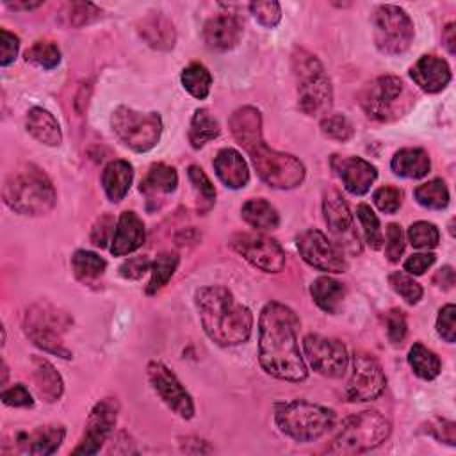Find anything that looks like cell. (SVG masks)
Masks as SVG:
<instances>
[{
    "label": "cell",
    "instance_id": "obj_1",
    "mask_svg": "<svg viewBox=\"0 0 456 456\" xmlns=\"http://www.w3.org/2000/svg\"><path fill=\"white\" fill-rule=\"evenodd\" d=\"M299 319L283 303H267L258 319V362L262 369L285 381H303L308 376L297 346Z\"/></svg>",
    "mask_w": 456,
    "mask_h": 456
},
{
    "label": "cell",
    "instance_id": "obj_2",
    "mask_svg": "<svg viewBox=\"0 0 456 456\" xmlns=\"http://www.w3.org/2000/svg\"><path fill=\"white\" fill-rule=\"evenodd\" d=\"M233 139L246 150L256 175L273 189H294L305 180V166L294 155L269 148L262 137L260 110L244 105L230 116Z\"/></svg>",
    "mask_w": 456,
    "mask_h": 456
},
{
    "label": "cell",
    "instance_id": "obj_3",
    "mask_svg": "<svg viewBox=\"0 0 456 456\" xmlns=\"http://www.w3.org/2000/svg\"><path fill=\"white\" fill-rule=\"evenodd\" d=\"M196 308L205 333L217 346H239L249 338L253 314L228 289L219 285L200 289L196 292Z\"/></svg>",
    "mask_w": 456,
    "mask_h": 456
},
{
    "label": "cell",
    "instance_id": "obj_4",
    "mask_svg": "<svg viewBox=\"0 0 456 456\" xmlns=\"http://www.w3.org/2000/svg\"><path fill=\"white\" fill-rule=\"evenodd\" d=\"M57 194L50 178L34 164L12 173L4 185L5 205L21 216H43L55 205Z\"/></svg>",
    "mask_w": 456,
    "mask_h": 456
},
{
    "label": "cell",
    "instance_id": "obj_5",
    "mask_svg": "<svg viewBox=\"0 0 456 456\" xmlns=\"http://www.w3.org/2000/svg\"><path fill=\"white\" fill-rule=\"evenodd\" d=\"M274 420L281 433L296 442H314L326 435L337 420L331 408L296 399L281 403L274 410Z\"/></svg>",
    "mask_w": 456,
    "mask_h": 456
},
{
    "label": "cell",
    "instance_id": "obj_6",
    "mask_svg": "<svg viewBox=\"0 0 456 456\" xmlns=\"http://www.w3.org/2000/svg\"><path fill=\"white\" fill-rule=\"evenodd\" d=\"M292 69L297 78L299 109L308 116L326 114L333 103V87L321 61L305 48H296Z\"/></svg>",
    "mask_w": 456,
    "mask_h": 456
},
{
    "label": "cell",
    "instance_id": "obj_7",
    "mask_svg": "<svg viewBox=\"0 0 456 456\" xmlns=\"http://www.w3.org/2000/svg\"><path fill=\"white\" fill-rule=\"evenodd\" d=\"M392 426L379 411L367 410L347 417L331 444L330 454H360L381 445L390 436Z\"/></svg>",
    "mask_w": 456,
    "mask_h": 456
},
{
    "label": "cell",
    "instance_id": "obj_8",
    "mask_svg": "<svg viewBox=\"0 0 456 456\" xmlns=\"http://www.w3.org/2000/svg\"><path fill=\"white\" fill-rule=\"evenodd\" d=\"M71 315L50 303H34L23 317L25 335L43 351L61 358H71V351L64 346L62 335L71 328Z\"/></svg>",
    "mask_w": 456,
    "mask_h": 456
},
{
    "label": "cell",
    "instance_id": "obj_9",
    "mask_svg": "<svg viewBox=\"0 0 456 456\" xmlns=\"http://www.w3.org/2000/svg\"><path fill=\"white\" fill-rule=\"evenodd\" d=\"M413 103L406 84L394 75H383L372 80L360 94L363 112L376 121H394L401 118Z\"/></svg>",
    "mask_w": 456,
    "mask_h": 456
},
{
    "label": "cell",
    "instance_id": "obj_10",
    "mask_svg": "<svg viewBox=\"0 0 456 456\" xmlns=\"http://www.w3.org/2000/svg\"><path fill=\"white\" fill-rule=\"evenodd\" d=\"M110 126L116 137L137 153L157 146L162 134L159 112H139L130 107H118L110 116Z\"/></svg>",
    "mask_w": 456,
    "mask_h": 456
},
{
    "label": "cell",
    "instance_id": "obj_11",
    "mask_svg": "<svg viewBox=\"0 0 456 456\" xmlns=\"http://www.w3.org/2000/svg\"><path fill=\"white\" fill-rule=\"evenodd\" d=\"M372 27L374 43L385 55L404 53L413 41V21L399 5H379L372 16Z\"/></svg>",
    "mask_w": 456,
    "mask_h": 456
},
{
    "label": "cell",
    "instance_id": "obj_12",
    "mask_svg": "<svg viewBox=\"0 0 456 456\" xmlns=\"http://www.w3.org/2000/svg\"><path fill=\"white\" fill-rule=\"evenodd\" d=\"M230 246L264 273H280L285 267L283 248L264 233H237L230 239Z\"/></svg>",
    "mask_w": 456,
    "mask_h": 456
},
{
    "label": "cell",
    "instance_id": "obj_13",
    "mask_svg": "<svg viewBox=\"0 0 456 456\" xmlns=\"http://www.w3.org/2000/svg\"><path fill=\"white\" fill-rule=\"evenodd\" d=\"M303 351L310 367L321 376L340 378L346 374L349 356L340 340L310 333L303 338Z\"/></svg>",
    "mask_w": 456,
    "mask_h": 456
},
{
    "label": "cell",
    "instance_id": "obj_14",
    "mask_svg": "<svg viewBox=\"0 0 456 456\" xmlns=\"http://www.w3.org/2000/svg\"><path fill=\"white\" fill-rule=\"evenodd\" d=\"M387 378L379 362L363 351L353 354V370L346 385L347 401H372L385 390Z\"/></svg>",
    "mask_w": 456,
    "mask_h": 456
},
{
    "label": "cell",
    "instance_id": "obj_15",
    "mask_svg": "<svg viewBox=\"0 0 456 456\" xmlns=\"http://www.w3.org/2000/svg\"><path fill=\"white\" fill-rule=\"evenodd\" d=\"M296 246L301 258L319 271L344 273L347 269L340 246L333 244L322 232L315 228L301 232L296 239Z\"/></svg>",
    "mask_w": 456,
    "mask_h": 456
},
{
    "label": "cell",
    "instance_id": "obj_16",
    "mask_svg": "<svg viewBox=\"0 0 456 456\" xmlns=\"http://www.w3.org/2000/svg\"><path fill=\"white\" fill-rule=\"evenodd\" d=\"M146 370L151 388L166 403V406L182 419H192L194 403L175 372H171V369L160 362H150Z\"/></svg>",
    "mask_w": 456,
    "mask_h": 456
},
{
    "label": "cell",
    "instance_id": "obj_17",
    "mask_svg": "<svg viewBox=\"0 0 456 456\" xmlns=\"http://www.w3.org/2000/svg\"><path fill=\"white\" fill-rule=\"evenodd\" d=\"M118 401L114 397H105L98 401L86 422L84 435L78 442V445L71 451L73 454H96L103 442L112 433L116 420H118Z\"/></svg>",
    "mask_w": 456,
    "mask_h": 456
},
{
    "label": "cell",
    "instance_id": "obj_18",
    "mask_svg": "<svg viewBox=\"0 0 456 456\" xmlns=\"http://www.w3.org/2000/svg\"><path fill=\"white\" fill-rule=\"evenodd\" d=\"M331 167L342 180L347 192L354 196L365 194L374 180L378 178V169L360 157H331Z\"/></svg>",
    "mask_w": 456,
    "mask_h": 456
},
{
    "label": "cell",
    "instance_id": "obj_19",
    "mask_svg": "<svg viewBox=\"0 0 456 456\" xmlns=\"http://www.w3.org/2000/svg\"><path fill=\"white\" fill-rule=\"evenodd\" d=\"M146 239V230L142 219L132 212L125 210L116 223L114 235L110 240V253L114 256H123L128 255L135 249H139L144 244Z\"/></svg>",
    "mask_w": 456,
    "mask_h": 456
},
{
    "label": "cell",
    "instance_id": "obj_20",
    "mask_svg": "<svg viewBox=\"0 0 456 456\" xmlns=\"http://www.w3.org/2000/svg\"><path fill=\"white\" fill-rule=\"evenodd\" d=\"M410 77L424 93H440L451 82V68L442 57L422 55L411 66Z\"/></svg>",
    "mask_w": 456,
    "mask_h": 456
},
{
    "label": "cell",
    "instance_id": "obj_21",
    "mask_svg": "<svg viewBox=\"0 0 456 456\" xmlns=\"http://www.w3.org/2000/svg\"><path fill=\"white\" fill-rule=\"evenodd\" d=\"M242 36L240 21L232 14H219L210 18L203 27V41L210 50L226 52L237 46Z\"/></svg>",
    "mask_w": 456,
    "mask_h": 456
},
{
    "label": "cell",
    "instance_id": "obj_22",
    "mask_svg": "<svg viewBox=\"0 0 456 456\" xmlns=\"http://www.w3.org/2000/svg\"><path fill=\"white\" fill-rule=\"evenodd\" d=\"M322 214H324V221L328 224V230L335 237H342V239L349 237V240L353 244L358 242V239L353 232V217H351L349 207H347V203L344 201V198L338 191L330 189V191L324 192Z\"/></svg>",
    "mask_w": 456,
    "mask_h": 456
},
{
    "label": "cell",
    "instance_id": "obj_23",
    "mask_svg": "<svg viewBox=\"0 0 456 456\" xmlns=\"http://www.w3.org/2000/svg\"><path fill=\"white\" fill-rule=\"evenodd\" d=\"M64 435H66L64 426L48 424V426H39L30 433H18L16 444L23 452L46 456V454H53L61 447Z\"/></svg>",
    "mask_w": 456,
    "mask_h": 456
},
{
    "label": "cell",
    "instance_id": "obj_24",
    "mask_svg": "<svg viewBox=\"0 0 456 456\" xmlns=\"http://www.w3.org/2000/svg\"><path fill=\"white\" fill-rule=\"evenodd\" d=\"M214 171L228 189H242L249 182V169L242 155L233 148H223L214 159Z\"/></svg>",
    "mask_w": 456,
    "mask_h": 456
},
{
    "label": "cell",
    "instance_id": "obj_25",
    "mask_svg": "<svg viewBox=\"0 0 456 456\" xmlns=\"http://www.w3.org/2000/svg\"><path fill=\"white\" fill-rule=\"evenodd\" d=\"M137 30L144 43L155 50H171L176 43L175 25L162 12H151L144 16L139 21Z\"/></svg>",
    "mask_w": 456,
    "mask_h": 456
},
{
    "label": "cell",
    "instance_id": "obj_26",
    "mask_svg": "<svg viewBox=\"0 0 456 456\" xmlns=\"http://www.w3.org/2000/svg\"><path fill=\"white\" fill-rule=\"evenodd\" d=\"M32 383L37 395L45 403L59 401L64 390L61 374L55 370V367L48 360L41 356L32 358Z\"/></svg>",
    "mask_w": 456,
    "mask_h": 456
},
{
    "label": "cell",
    "instance_id": "obj_27",
    "mask_svg": "<svg viewBox=\"0 0 456 456\" xmlns=\"http://www.w3.org/2000/svg\"><path fill=\"white\" fill-rule=\"evenodd\" d=\"M132 178H134V169L128 160L118 159L109 162L102 171V185L107 198L114 203L121 201L132 185Z\"/></svg>",
    "mask_w": 456,
    "mask_h": 456
},
{
    "label": "cell",
    "instance_id": "obj_28",
    "mask_svg": "<svg viewBox=\"0 0 456 456\" xmlns=\"http://www.w3.org/2000/svg\"><path fill=\"white\" fill-rule=\"evenodd\" d=\"M27 132L39 142L46 146H59L62 142L61 126L52 112L41 107H34L27 112L25 119Z\"/></svg>",
    "mask_w": 456,
    "mask_h": 456
},
{
    "label": "cell",
    "instance_id": "obj_29",
    "mask_svg": "<svg viewBox=\"0 0 456 456\" xmlns=\"http://www.w3.org/2000/svg\"><path fill=\"white\" fill-rule=\"evenodd\" d=\"M390 167L403 178H422L431 169L429 155L422 148H401L394 153Z\"/></svg>",
    "mask_w": 456,
    "mask_h": 456
},
{
    "label": "cell",
    "instance_id": "obj_30",
    "mask_svg": "<svg viewBox=\"0 0 456 456\" xmlns=\"http://www.w3.org/2000/svg\"><path fill=\"white\" fill-rule=\"evenodd\" d=\"M178 185V175L175 167L166 166V164H153L144 178L141 180L139 191L150 200H159L164 194H171Z\"/></svg>",
    "mask_w": 456,
    "mask_h": 456
},
{
    "label": "cell",
    "instance_id": "obj_31",
    "mask_svg": "<svg viewBox=\"0 0 456 456\" xmlns=\"http://www.w3.org/2000/svg\"><path fill=\"white\" fill-rule=\"evenodd\" d=\"M310 294L315 305L326 314H337L342 306L346 289L344 285L331 276H319L310 285Z\"/></svg>",
    "mask_w": 456,
    "mask_h": 456
},
{
    "label": "cell",
    "instance_id": "obj_32",
    "mask_svg": "<svg viewBox=\"0 0 456 456\" xmlns=\"http://www.w3.org/2000/svg\"><path fill=\"white\" fill-rule=\"evenodd\" d=\"M240 216L255 230H274L280 224L278 210L264 198L248 200L240 208Z\"/></svg>",
    "mask_w": 456,
    "mask_h": 456
},
{
    "label": "cell",
    "instance_id": "obj_33",
    "mask_svg": "<svg viewBox=\"0 0 456 456\" xmlns=\"http://www.w3.org/2000/svg\"><path fill=\"white\" fill-rule=\"evenodd\" d=\"M71 267H73V274L77 276V280H80L86 285H91L103 276V273L107 269V262L93 251L78 249L71 256Z\"/></svg>",
    "mask_w": 456,
    "mask_h": 456
},
{
    "label": "cell",
    "instance_id": "obj_34",
    "mask_svg": "<svg viewBox=\"0 0 456 456\" xmlns=\"http://www.w3.org/2000/svg\"><path fill=\"white\" fill-rule=\"evenodd\" d=\"M221 128L217 119L207 110V109H198L191 119L189 126V142L192 148H201L208 141L216 139L219 135Z\"/></svg>",
    "mask_w": 456,
    "mask_h": 456
},
{
    "label": "cell",
    "instance_id": "obj_35",
    "mask_svg": "<svg viewBox=\"0 0 456 456\" xmlns=\"http://www.w3.org/2000/svg\"><path fill=\"white\" fill-rule=\"evenodd\" d=\"M408 363L419 378L428 379V381L435 379L442 369L440 358L420 342H415L411 346V349L408 353Z\"/></svg>",
    "mask_w": 456,
    "mask_h": 456
},
{
    "label": "cell",
    "instance_id": "obj_36",
    "mask_svg": "<svg viewBox=\"0 0 456 456\" xmlns=\"http://www.w3.org/2000/svg\"><path fill=\"white\" fill-rule=\"evenodd\" d=\"M180 80L185 91L198 100L207 98L210 93L212 75L201 62H191L189 66H185L180 75Z\"/></svg>",
    "mask_w": 456,
    "mask_h": 456
},
{
    "label": "cell",
    "instance_id": "obj_37",
    "mask_svg": "<svg viewBox=\"0 0 456 456\" xmlns=\"http://www.w3.org/2000/svg\"><path fill=\"white\" fill-rule=\"evenodd\" d=\"M413 196L419 205L431 210H442L449 205V191L444 180L435 178L415 187Z\"/></svg>",
    "mask_w": 456,
    "mask_h": 456
},
{
    "label": "cell",
    "instance_id": "obj_38",
    "mask_svg": "<svg viewBox=\"0 0 456 456\" xmlns=\"http://www.w3.org/2000/svg\"><path fill=\"white\" fill-rule=\"evenodd\" d=\"M187 176L192 183L194 194H196V208L200 214H207L214 203H216V189L208 176L203 173L201 167L198 166H189Z\"/></svg>",
    "mask_w": 456,
    "mask_h": 456
},
{
    "label": "cell",
    "instance_id": "obj_39",
    "mask_svg": "<svg viewBox=\"0 0 456 456\" xmlns=\"http://www.w3.org/2000/svg\"><path fill=\"white\" fill-rule=\"evenodd\" d=\"M100 16H102V9L89 2H68L61 9L62 23L75 28L96 21L100 20Z\"/></svg>",
    "mask_w": 456,
    "mask_h": 456
},
{
    "label": "cell",
    "instance_id": "obj_40",
    "mask_svg": "<svg viewBox=\"0 0 456 456\" xmlns=\"http://www.w3.org/2000/svg\"><path fill=\"white\" fill-rule=\"evenodd\" d=\"M176 267H178V255L176 253H160V255H157V258L151 262V269H150L151 278H150V283L146 287V292L155 294L164 285H167V281L175 274Z\"/></svg>",
    "mask_w": 456,
    "mask_h": 456
},
{
    "label": "cell",
    "instance_id": "obj_41",
    "mask_svg": "<svg viewBox=\"0 0 456 456\" xmlns=\"http://www.w3.org/2000/svg\"><path fill=\"white\" fill-rule=\"evenodd\" d=\"M25 61L45 69H52L61 62V50L52 41H36L27 52Z\"/></svg>",
    "mask_w": 456,
    "mask_h": 456
},
{
    "label": "cell",
    "instance_id": "obj_42",
    "mask_svg": "<svg viewBox=\"0 0 456 456\" xmlns=\"http://www.w3.org/2000/svg\"><path fill=\"white\" fill-rule=\"evenodd\" d=\"M356 216L362 223V228H363V237H365V242L372 248V249H379L381 244H383V233H381V228H379V219L378 216L372 212V208L365 203H360L356 207Z\"/></svg>",
    "mask_w": 456,
    "mask_h": 456
},
{
    "label": "cell",
    "instance_id": "obj_43",
    "mask_svg": "<svg viewBox=\"0 0 456 456\" xmlns=\"http://www.w3.org/2000/svg\"><path fill=\"white\" fill-rule=\"evenodd\" d=\"M408 240L417 249H433L438 246L440 233L433 223L417 221L408 228Z\"/></svg>",
    "mask_w": 456,
    "mask_h": 456
},
{
    "label": "cell",
    "instance_id": "obj_44",
    "mask_svg": "<svg viewBox=\"0 0 456 456\" xmlns=\"http://www.w3.org/2000/svg\"><path fill=\"white\" fill-rule=\"evenodd\" d=\"M388 283L408 305H415L422 297V287L410 274H406L403 271L390 273L388 274Z\"/></svg>",
    "mask_w": 456,
    "mask_h": 456
},
{
    "label": "cell",
    "instance_id": "obj_45",
    "mask_svg": "<svg viewBox=\"0 0 456 456\" xmlns=\"http://www.w3.org/2000/svg\"><path fill=\"white\" fill-rule=\"evenodd\" d=\"M321 132L328 139L346 142L353 137L354 128H353V123L344 114H331L321 121Z\"/></svg>",
    "mask_w": 456,
    "mask_h": 456
},
{
    "label": "cell",
    "instance_id": "obj_46",
    "mask_svg": "<svg viewBox=\"0 0 456 456\" xmlns=\"http://www.w3.org/2000/svg\"><path fill=\"white\" fill-rule=\"evenodd\" d=\"M249 11L255 16V20L264 27H276L281 20V7L274 0L267 2H253L249 4Z\"/></svg>",
    "mask_w": 456,
    "mask_h": 456
},
{
    "label": "cell",
    "instance_id": "obj_47",
    "mask_svg": "<svg viewBox=\"0 0 456 456\" xmlns=\"http://www.w3.org/2000/svg\"><path fill=\"white\" fill-rule=\"evenodd\" d=\"M374 205L385 214H395L403 203V191L392 185H383L372 194Z\"/></svg>",
    "mask_w": 456,
    "mask_h": 456
},
{
    "label": "cell",
    "instance_id": "obj_48",
    "mask_svg": "<svg viewBox=\"0 0 456 456\" xmlns=\"http://www.w3.org/2000/svg\"><path fill=\"white\" fill-rule=\"evenodd\" d=\"M385 326H387V335L392 344H401L406 337L408 324H406V315L399 308H392L385 314Z\"/></svg>",
    "mask_w": 456,
    "mask_h": 456
},
{
    "label": "cell",
    "instance_id": "obj_49",
    "mask_svg": "<svg viewBox=\"0 0 456 456\" xmlns=\"http://www.w3.org/2000/svg\"><path fill=\"white\" fill-rule=\"evenodd\" d=\"M436 331L445 342H449V344L454 342V338H456V306L452 303L440 308L438 319H436Z\"/></svg>",
    "mask_w": 456,
    "mask_h": 456
},
{
    "label": "cell",
    "instance_id": "obj_50",
    "mask_svg": "<svg viewBox=\"0 0 456 456\" xmlns=\"http://www.w3.org/2000/svg\"><path fill=\"white\" fill-rule=\"evenodd\" d=\"M387 242H385V256L390 262H397L404 251V233L399 224L390 223L387 226Z\"/></svg>",
    "mask_w": 456,
    "mask_h": 456
},
{
    "label": "cell",
    "instance_id": "obj_51",
    "mask_svg": "<svg viewBox=\"0 0 456 456\" xmlns=\"http://www.w3.org/2000/svg\"><path fill=\"white\" fill-rule=\"evenodd\" d=\"M114 228H116V224H114L112 216H109V214L102 216V217L94 223V226H93V230H91V242H93L94 246H98V248H105L107 242L112 240Z\"/></svg>",
    "mask_w": 456,
    "mask_h": 456
},
{
    "label": "cell",
    "instance_id": "obj_52",
    "mask_svg": "<svg viewBox=\"0 0 456 456\" xmlns=\"http://www.w3.org/2000/svg\"><path fill=\"white\" fill-rule=\"evenodd\" d=\"M428 433L433 435L438 442L456 445V424L445 419H433L428 422Z\"/></svg>",
    "mask_w": 456,
    "mask_h": 456
},
{
    "label": "cell",
    "instance_id": "obj_53",
    "mask_svg": "<svg viewBox=\"0 0 456 456\" xmlns=\"http://www.w3.org/2000/svg\"><path fill=\"white\" fill-rule=\"evenodd\" d=\"M2 401H4V404L14 406V408H28V406L34 404V399H32L30 392L21 383H16V385L5 388L2 392Z\"/></svg>",
    "mask_w": 456,
    "mask_h": 456
},
{
    "label": "cell",
    "instance_id": "obj_54",
    "mask_svg": "<svg viewBox=\"0 0 456 456\" xmlns=\"http://www.w3.org/2000/svg\"><path fill=\"white\" fill-rule=\"evenodd\" d=\"M18 48H20V39L9 30L2 28L0 30V64L9 66L18 55Z\"/></svg>",
    "mask_w": 456,
    "mask_h": 456
},
{
    "label": "cell",
    "instance_id": "obj_55",
    "mask_svg": "<svg viewBox=\"0 0 456 456\" xmlns=\"http://www.w3.org/2000/svg\"><path fill=\"white\" fill-rule=\"evenodd\" d=\"M150 269H151V262L148 260V256H134L125 260L119 265V274L128 280H137Z\"/></svg>",
    "mask_w": 456,
    "mask_h": 456
},
{
    "label": "cell",
    "instance_id": "obj_56",
    "mask_svg": "<svg viewBox=\"0 0 456 456\" xmlns=\"http://www.w3.org/2000/svg\"><path fill=\"white\" fill-rule=\"evenodd\" d=\"M435 260H436L435 253H415L404 262V271L419 276V274L426 273L435 264Z\"/></svg>",
    "mask_w": 456,
    "mask_h": 456
},
{
    "label": "cell",
    "instance_id": "obj_57",
    "mask_svg": "<svg viewBox=\"0 0 456 456\" xmlns=\"http://www.w3.org/2000/svg\"><path fill=\"white\" fill-rule=\"evenodd\" d=\"M435 283L442 289H451L454 285V269L451 265H444L442 269L436 271L435 274Z\"/></svg>",
    "mask_w": 456,
    "mask_h": 456
},
{
    "label": "cell",
    "instance_id": "obj_58",
    "mask_svg": "<svg viewBox=\"0 0 456 456\" xmlns=\"http://www.w3.org/2000/svg\"><path fill=\"white\" fill-rule=\"evenodd\" d=\"M182 451L185 452H192V454H198V452H210L212 449L207 445V442L203 440H198V438H185L183 444H182Z\"/></svg>",
    "mask_w": 456,
    "mask_h": 456
},
{
    "label": "cell",
    "instance_id": "obj_59",
    "mask_svg": "<svg viewBox=\"0 0 456 456\" xmlns=\"http://www.w3.org/2000/svg\"><path fill=\"white\" fill-rule=\"evenodd\" d=\"M442 41H444V46L447 48L449 53H454L456 52V34H454V23H447L444 32H442Z\"/></svg>",
    "mask_w": 456,
    "mask_h": 456
},
{
    "label": "cell",
    "instance_id": "obj_60",
    "mask_svg": "<svg viewBox=\"0 0 456 456\" xmlns=\"http://www.w3.org/2000/svg\"><path fill=\"white\" fill-rule=\"evenodd\" d=\"M43 2H7V7H11V9H14V11H20V9H23V11H30V9H36V7H39Z\"/></svg>",
    "mask_w": 456,
    "mask_h": 456
}]
</instances>
